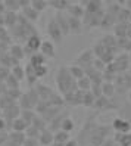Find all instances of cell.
Masks as SVG:
<instances>
[{
    "mask_svg": "<svg viewBox=\"0 0 131 146\" xmlns=\"http://www.w3.org/2000/svg\"><path fill=\"white\" fill-rule=\"evenodd\" d=\"M22 15H24V19H25V21L34 22V21L38 19V15H40V13L34 11L31 6H25V7H22Z\"/></svg>",
    "mask_w": 131,
    "mask_h": 146,
    "instance_id": "obj_12",
    "label": "cell"
},
{
    "mask_svg": "<svg viewBox=\"0 0 131 146\" xmlns=\"http://www.w3.org/2000/svg\"><path fill=\"white\" fill-rule=\"evenodd\" d=\"M55 140L56 142H60V143H66L69 140V133H66L64 130H58L55 133Z\"/></svg>",
    "mask_w": 131,
    "mask_h": 146,
    "instance_id": "obj_31",
    "label": "cell"
},
{
    "mask_svg": "<svg viewBox=\"0 0 131 146\" xmlns=\"http://www.w3.org/2000/svg\"><path fill=\"white\" fill-rule=\"evenodd\" d=\"M112 128H113L116 133H130V131H131V123L128 121V119L119 117V118L113 119Z\"/></svg>",
    "mask_w": 131,
    "mask_h": 146,
    "instance_id": "obj_9",
    "label": "cell"
},
{
    "mask_svg": "<svg viewBox=\"0 0 131 146\" xmlns=\"http://www.w3.org/2000/svg\"><path fill=\"white\" fill-rule=\"evenodd\" d=\"M93 108L99 109V111H108V109H115L116 104H113V102L110 100V98H106V96H103V94H102V96L96 98Z\"/></svg>",
    "mask_w": 131,
    "mask_h": 146,
    "instance_id": "obj_8",
    "label": "cell"
},
{
    "mask_svg": "<svg viewBox=\"0 0 131 146\" xmlns=\"http://www.w3.org/2000/svg\"><path fill=\"white\" fill-rule=\"evenodd\" d=\"M115 140L119 146H131V133H116Z\"/></svg>",
    "mask_w": 131,
    "mask_h": 146,
    "instance_id": "obj_15",
    "label": "cell"
},
{
    "mask_svg": "<svg viewBox=\"0 0 131 146\" xmlns=\"http://www.w3.org/2000/svg\"><path fill=\"white\" fill-rule=\"evenodd\" d=\"M47 5H49L47 0H31V3H30V6L38 13H41L43 11H44L47 7Z\"/></svg>",
    "mask_w": 131,
    "mask_h": 146,
    "instance_id": "obj_23",
    "label": "cell"
},
{
    "mask_svg": "<svg viewBox=\"0 0 131 146\" xmlns=\"http://www.w3.org/2000/svg\"><path fill=\"white\" fill-rule=\"evenodd\" d=\"M66 9H68L69 16H74V18H80V19H81V16L84 15L83 7L78 6V5H71V6H68Z\"/></svg>",
    "mask_w": 131,
    "mask_h": 146,
    "instance_id": "obj_25",
    "label": "cell"
},
{
    "mask_svg": "<svg viewBox=\"0 0 131 146\" xmlns=\"http://www.w3.org/2000/svg\"><path fill=\"white\" fill-rule=\"evenodd\" d=\"M3 5H5V9L11 11V12H15V11L21 9L18 0H3Z\"/></svg>",
    "mask_w": 131,
    "mask_h": 146,
    "instance_id": "obj_28",
    "label": "cell"
},
{
    "mask_svg": "<svg viewBox=\"0 0 131 146\" xmlns=\"http://www.w3.org/2000/svg\"><path fill=\"white\" fill-rule=\"evenodd\" d=\"M38 52L44 56L46 59H53L56 56V47H55V43L52 40H43L41 41V46Z\"/></svg>",
    "mask_w": 131,
    "mask_h": 146,
    "instance_id": "obj_6",
    "label": "cell"
},
{
    "mask_svg": "<svg viewBox=\"0 0 131 146\" xmlns=\"http://www.w3.org/2000/svg\"><path fill=\"white\" fill-rule=\"evenodd\" d=\"M0 114H2V109H0Z\"/></svg>",
    "mask_w": 131,
    "mask_h": 146,
    "instance_id": "obj_43",
    "label": "cell"
},
{
    "mask_svg": "<svg viewBox=\"0 0 131 146\" xmlns=\"http://www.w3.org/2000/svg\"><path fill=\"white\" fill-rule=\"evenodd\" d=\"M40 102L38 93L36 89H31L27 93H22L21 98L18 100V105L21 106V109H34L37 106V104Z\"/></svg>",
    "mask_w": 131,
    "mask_h": 146,
    "instance_id": "obj_2",
    "label": "cell"
},
{
    "mask_svg": "<svg viewBox=\"0 0 131 146\" xmlns=\"http://www.w3.org/2000/svg\"><path fill=\"white\" fill-rule=\"evenodd\" d=\"M7 96H9L13 102H18L19 100V98H21V94H22V92H21V89H7Z\"/></svg>",
    "mask_w": 131,
    "mask_h": 146,
    "instance_id": "obj_32",
    "label": "cell"
},
{
    "mask_svg": "<svg viewBox=\"0 0 131 146\" xmlns=\"http://www.w3.org/2000/svg\"><path fill=\"white\" fill-rule=\"evenodd\" d=\"M2 111H3V118L7 119L9 123H12L15 118L21 115V106L18 105V102H12L7 106H5Z\"/></svg>",
    "mask_w": 131,
    "mask_h": 146,
    "instance_id": "obj_5",
    "label": "cell"
},
{
    "mask_svg": "<svg viewBox=\"0 0 131 146\" xmlns=\"http://www.w3.org/2000/svg\"><path fill=\"white\" fill-rule=\"evenodd\" d=\"M56 86L59 92L62 94H66L69 92H74L77 90V80L71 75L68 66H60L58 68V72H56Z\"/></svg>",
    "mask_w": 131,
    "mask_h": 146,
    "instance_id": "obj_1",
    "label": "cell"
},
{
    "mask_svg": "<svg viewBox=\"0 0 131 146\" xmlns=\"http://www.w3.org/2000/svg\"><path fill=\"white\" fill-rule=\"evenodd\" d=\"M128 74L131 75V65H130V68H128Z\"/></svg>",
    "mask_w": 131,
    "mask_h": 146,
    "instance_id": "obj_41",
    "label": "cell"
},
{
    "mask_svg": "<svg viewBox=\"0 0 131 146\" xmlns=\"http://www.w3.org/2000/svg\"><path fill=\"white\" fill-rule=\"evenodd\" d=\"M0 146H6V145H0Z\"/></svg>",
    "mask_w": 131,
    "mask_h": 146,
    "instance_id": "obj_42",
    "label": "cell"
},
{
    "mask_svg": "<svg viewBox=\"0 0 131 146\" xmlns=\"http://www.w3.org/2000/svg\"><path fill=\"white\" fill-rule=\"evenodd\" d=\"M5 24L15 25L16 24V15L13 12H11V11H6V13H5Z\"/></svg>",
    "mask_w": 131,
    "mask_h": 146,
    "instance_id": "obj_33",
    "label": "cell"
},
{
    "mask_svg": "<svg viewBox=\"0 0 131 146\" xmlns=\"http://www.w3.org/2000/svg\"><path fill=\"white\" fill-rule=\"evenodd\" d=\"M68 24H69V31H74V33H78L83 27L81 19L74 18V16H68Z\"/></svg>",
    "mask_w": 131,
    "mask_h": 146,
    "instance_id": "obj_21",
    "label": "cell"
},
{
    "mask_svg": "<svg viewBox=\"0 0 131 146\" xmlns=\"http://www.w3.org/2000/svg\"><path fill=\"white\" fill-rule=\"evenodd\" d=\"M11 74L15 77L16 80H19V81H22L24 78H25V68H22L21 65H13L12 68H11Z\"/></svg>",
    "mask_w": 131,
    "mask_h": 146,
    "instance_id": "obj_20",
    "label": "cell"
},
{
    "mask_svg": "<svg viewBox=\"0 0 131 146\" xmlns=\"http://www.w3.org/2000/svg\"><path fill=\"white\" fill-rule=\"evenodd\" d=\"M9 74H11V70H7V68H5V66L0 68V80H2V81H5L6 77Z\"/></svg>",
    "mask_w": 131,
    "mask_h": 146,
    "instance_id": "obj_35",
    "label": "cell"
},
{
    "mask_svg": "<svg viewBox=\"0 0 131 146\" xmlns=\"http://www.w3.org/2000/svg\"><path fill=\"white\" fill-rule=\"evenodd\" d=\"M74 127H75L74 119H72L71 117H64L62 123H60V128H59V130H64V131H66V133H71V131L74 130Z\"/></svg>",
    "mask_w": 131,
    "mask_h": 146,
    "instance_id": "obj_17",
    "label": "cell"
},
{
    "mask_svg": "<svg viewBox=\"0 0 131 146\" xmlns=\"http://www.w3.org/2000/svg\"><path fill=\"white\" fill-rule=\"evenodd\" d=\"M77 87H78V90H81V92L90 90V89H91V80H90L87 75H84L83 78L77 80Z\"/></svg>",
    "mask_w": 131,
    "mask_h": 146,
    "instance_id": "obj_19",
    "label": "cell"
},
{
    "mask_svg": "<svg viewBox=\"0 0 131 146\" xmlns=\"http://www.w3.org/2000/svg\"><path fill=\"white\" fill-rule=\"evenodd\" d=\"M11 125H12V128H13V131H19V133H25V130L28 128V124L25 123L21 117L15 118L13 121L11 123Z\"/></svg>",
    "mask_w": 131,
    "mask_h": 146,
    "instance_id": "obj_14",
    "label": "cell"
},
{
    "mask_svg": "<svg viewBox=\"0 0 131 146\" xmlns=\"http://www.w3.org/2000/svg\"><path fill=\"white\" fill-rule=\"evenodd\" d=\"M5 83L7 86V89H19V80H16L12 74H9V75L6 77Z\"/></svg>",
    "mask_w": 131,
    "mask_h": 146,
    "instance_id": "obj_30",
    "label": "cell"
},
{
    "mask_svg": "<svg viewBox=\"0 0 131 146\" xmlns=\"http://www.w3.org/2000/svg\"><path fill=\"white\" fill-rule=\"evenodd\" d=\"M68 70H69V72H71V75L74 77L75 80H80V78H83V77L85 75V72H84V70L80 66V65H71V66H68Z\"/></svg>",
    "mask_w": 131,
    "mask_h": 146,
    "instance_id": "obj_22",
    "label": "cell"
},
{
    "mask_svg": "<svg viewBox=\"0 0 131 146\" xmlns=\"http://www.w3.org/2000/svg\"><path fill=\"white\" fill-rule=\"evenodd\" d=\"M50 5L53 7H56V9H59V11L66 9V7H68V2H66V0H50Z\"/></svg>",
    "mask_w": 131,
    "mask_h": 146,
    "instance_id": "obj_34",
    "label": "cell"
},
{
    "mask_svg": "<svg viewBox=\"0 0 131 146\" xmlns=\"http://www.w3.org/2000/svg\"><path fill=\"white\" fill-rule=\"evenodd\" d=\"M37 140H38L40 145H43V146H50L52 142L55 140V133L52 131L50 128H49V130H47V128H44V130H41V131H40Z\"/></svg>",
    "mask_w": 131,
    "mask_h": 146,
    "instance_id": "obj_10",
    "label": "cell"
},
{
    "mask_svg": "<svg viewBox=\"0 0 131 146\" xmlns=\"http://www.w3.org/2000/svg\"><path fill=\"white\" fill-rule=\"evenodd\" d=\"M34 72H36L37 75V78H43V77H46L47 72H49V66L46 64H43V65H36L34 66Z\"/></svg>",
    "mask_w": 131,
    "mask_h": 146,
    "instance_id": "obj_29",
    "label": "cell"
},
{
    "mask_svg": "<svg viewBox=\"0 0 131 146\" xmlns=\"http://www.w3.org/2000/svg\"><path fill=\"white\" fill-rule=\"evenodd\" d=\"M7 93V86L5 81H0V96H3V94Z\"/></svg>",
    "mask_w": 131,
    "mask_h": 146,
    "instance_id": "obj_36",
    "label": "cell"
},
{
    "mask_svg": "<svg viewBox=\"0 0 131 146\" xmlns=\"http://www.w3.org/2000/svg\"><path fill=\"white\" fill-rule=\"evenodd\" d=\"M25 78H27V81L32 86L34 83H37V75H36V72H34V66L31 65V64H28L27 66H25Z\"/></svg>",
    "mask_w": 131,
    "mask_h": 146,
    "instance_id": "obj_18",
    "label": "cell"
},
{
    "mask_svg": "<svg viewBox=\"0 0 131 146\" xmlns=\"http://www.w3.org/2000/svg\"><path fill=\"white\" fill-rule=\"evenodd\" d=\"M9 55H11L13 59H16V61H21V59L24 58V55H25L24 47H22V46H18V44L11 46V49H9Z\"/></svg>",
    "mask_w": 131,
    "mask_h": 146,
    "instance_id": "obj_16",
    "label": "cell"
},
{
    "mask_svg": "<svg viewBox=\"0 0 131 146\" xmlns=\"http://www.w3.org/2000/svg\"><path fill=\"white\" fill-rule=\"evenodd\" d=\"M36 90H37V93H38L40 100H44V102H47L49 98L55 93L53 90L49 87V86H44V84H37V86H36Z\"/></svg>",
    "mask_w": 131,
    "mask_h": 146,
    "instance_id": "obj_11",
    "label": "cell"
},
{
    "mask_svg": "<svg viewBox=\"0 0 131 146\" xmlns=\"http://www.w3.org/2000/svg\"><path fill=\"white\" fill-rule=\"evenodd\" d=\"M93 62H94V53H93V50H91V49L85 50V52H83L80 56L77 58V65H80L83 70H85V68L91 66Z\"/></svg>",
    "mask_w": 131,
    "mask_h": 146,
    "instance_id": "obj_7",
    "label": "cell"
},
{
    "mask_svg": "<svg viewBox=\"0 0 131 146\" xmlns=\"http://www.w3.org/2000/svg\"><path fill=\"white\" fill-rule=\"evenodd\" d=\"M5 128H6V121L5 118L0 117V131H5Z\"/></svg>",
    "mask_w": 131,
    "mask_h": 146,
    "instance_id": "obj_37",
    "label": "cell"
},
{
    "mask_svg": "<svg viewBox=\"0 0 131 146\" xmlns=\"http://www.w3.org/2000/svg\"><path fill=\"white\" fill-rule=\"evenodd\" d=\"M128 100L131 102V89H130V92H128Z\"/></svg>",
    "mask_w": 131,
    "mask_h": 146,
    "instance_id": "obj_40",
    "label": "cell"
},
{
    "mask_svg": "<svg viewBox=\"0 0 131 146\" xmlns=\"http://www.w3.org/2000/svg\"><path fill=\"white\" fill-rule=\"evenodd\" d=\"M50 146H65V143H60V142H56V140H53Z\"/></svg>",
    "mask_w": 131,
    "mask_h": 146,
    "instance_id": "obj_39",
    "label": "cell"
},
{
    "mask_svg": "<svg viewBox=\"0 0 131 146\" xmlns=\"http://www.w3.org/2000/svg\"><path fill=\"white\" fill-rule=\"evenodd\" d=\"M47 34L50 36V38H52L53 43H60V41H62L64 33H62V30L59 28V25H58L55 18H52L50 22L47 24Z\"/></svg>",
    "mask_w": 131,
    "mask_h": 146,
    "instance_id": "obj_4",
    "label": "cell"
},
{
    "mask_svg": "<svg viewBox=\"0 0 131 146\" xmlns=\"http://www.w3.org/2000/svg\"><path fill=\"white\" fill-rule=\"evenodd\" d=\"M30 64H31L32 66H36V65H43V64H46V58L43 56L40 52H36V53L30 55Z\"/></svg>",
    "mask_w": 131,
    "mask_h": 146,
    "instance_id": "obj_26",
    "label": "cell"
},
{
    "mask_svg": "<svg viewBox=\"0 0 131 146\" xmlns=\"http://www.w3.org/2000/svg\"><path fill=\"white\" fill-rule=\"evenodd\" d=\"M65 146H78V143H77L75 140H71V139H69V140L65 143Z\"/></svg>",
    "mask_w": 131,
    "mask_h": 146,
    "instance_id": "obj_38",
    "label": "cell"
},
{
    "mask_svg": "<svg viewBox=\"0 0 131 146\" xmlns=\"http://www.w3.org/2000/svg\"><path fill=\"white\" fill-rule=\"evenodd\" d=\"M41 38L37 33L31 34L30 37H27V40H25V47H24V52L28 53V55H32L40 50V46H41Z\"/></svg>",
    "mask_w": 131,
    "mask_h": 146,
    "instance_id": "obj_3",
    "label": "cell"
},
{
    "mask_svg": "<svg viewBox=\"0 0 131 146\" xmlns=\"http://www.w3.org/2000/svg\"><path fill=\"white\" fill-rule=\"evenodd\" d=\"M94 94L91 93V90H87V92H83V104L84 106H93L94 105Z\"/></svg>",
    "mask_w": 131,
    "mask_h": 146,
    "instance_id": "obj_27",
    "label": "cell"
},
{
    "mask_svg": "<svg viewBox=\"0 0 131 146\" xmlns=\"http://www.w3.org/2000/svg\"><path fill=\"white\" fill-rule=\"evenodd\" d=\"M116 93V87L113 83H109V81H103L102 83V94L106 98H113Z\"/></svg>",
    "mask_w": 131,
    "mask_h": 146,
    "instance_id": "obj_13",
    "label": "cell"
},
{
    "mask_svg": "<svg viewBox=\"0 0 131 146\" xmlns=\"http://www.w3.org/2000/svg\"><path fill=\"white\" fill-rule=\"evenodd\" d=\"M19 117H21L28 125H31L32 121H34V118H36V114H34L32 109H21V115H19Z\"/></svg>",
    "mask_w": 131,
    "mask_h": 146,
    "instance_id": "obj_24",
    "label": "cell"
}]
</instances>
